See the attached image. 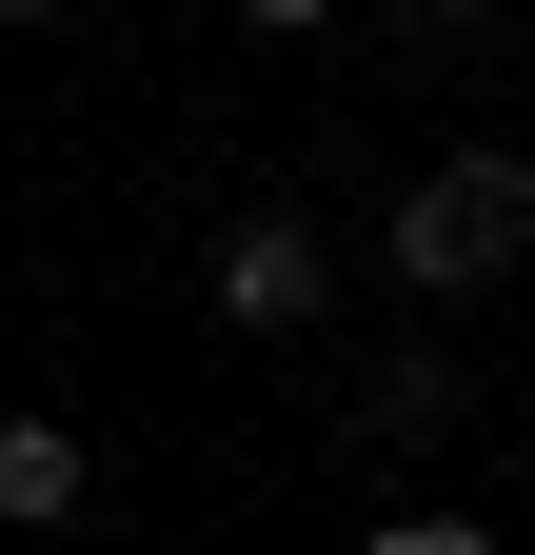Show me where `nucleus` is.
<instances>
[{"label":"nucleus","mask_w":535,"mask_h":555,"mask_svg":"<svg viewBox=\"0 0 535 555\" xmlns=\"http://www.w3.org/2000/svg\"><path fill=\"white\" fill-rule=\"evenodd\" d=\"M100 496V456H80V416H0V535H60Z\"/></svg>","instance_id":"7ed1b4c3"},{"label":"nucleus","mask_w":535,"mask_h":555,"mask_svg":"<svg viewBox=\"0 0 535 555\" xmlns=\"http://www.w3.org/2000/svg\"><path fill=\"white\" fill-rule=\"evenodd\" d=\"M238 21H258V40H317V21H338V0H238Z\"/></svg>","instance_id":"423d86ee"},{"label":"nucleus","mask_w":535,"mask_h":555,"mask_svg":"<svg viewBox=\"0 0 535 555\" xmlns=\"http://www.w3.org/2000/svg\"><path fill=\"white\" fill-rule=\"evenodd\" d=\"M377 21H396V40H477L496 0H377Z\"/></svg>","instance_id":"39448f33"},{"label":"nucleus","mask_w":535,"mask_h":555,"mask_svg":"<svg viewBox=\"0 0 535 555\" xmlns=\"http://www.w3.org/2000/svg\"><path fill=\"white\" fill-rule=\"evenodd\" d=\"M456 416H477V397H456V358H436V337H396V358L357 377V437H377V456H417V437H456Z\"/></svg>","instance_id":"20e7f679"},{"label":"nucleus","mask_w":535,"mask_h":555,"mask_svg":"<svg viewBox=\"0 0 535 555\" xmlns=\"http://www.w3.org/2000/svg\"><path fill=\"white\" fill-rule=\"evenodd\" d=\"M377 258L417 278V298H496V278L535 258V159H516V139H456V159H417Z\"/></svg>","instance_id":"f257e3e1"},{"label":"nucleus","mask_w":535,"mask_h":555,"mask_svg":"<svg viewBox=\"0 0 535 555\" xmlns=\"http://www.w3.org/2000/svg\"><path fill=\"white\" fill-rule=\"evenodd\" d=\"M198 298H219V337H317V298H338V258H317L298 198H258V219H219V258H198Z\"/></svg>","instance_id":"f03ea898"},{"label":"nucleus","mask_w":535,"mask_h":555,"mask_svg":"<svg viewBox=\"0 0 535 555\" xmlns=\"http://www.w3.org/2000/svg\"><path fill=\"white\" fill-rule=\"evenodd\" d=\"M0 21H60V0H0Z\"/></svg>","instance_id":"0eeeda50"}]
</instances>
